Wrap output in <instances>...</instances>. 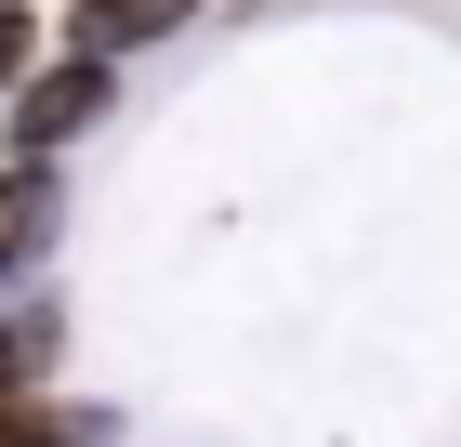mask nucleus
<instances>
[{
  "mask_svg": "<svg viewBox=\"0 0 461 447\" xmlns=\"http://www.w3.org/2000/svg\"><path fill=\"white\" fill-rule=\"evenodd\" d=\"M27 53H40V13H27V0H0V105L27 93Z\"/></svg>",
  "mask_w": 461,
  "mask_h": 447,
  "instance_id": "423d86ee",
  "label": "nucleus"
},
{
  "mask_svg": "<svg viewBox=\"0 0 461 447\" xmlns=\"http://www.w3.org/2000/svg\"><path fill=\"white\" fill-rule=\"evenodd\" d=\"M0 447H93V421H67V408H0Z\"/></svg>",
  "mask_w": 461,
  "mask_h": 447,
  "instance_id": "39448f33",
  "label": "nucleus"
},
{
  "mask_svg": "<svg viewBox=\"0 0 461 447\" xmlns=\"http://www.w3.org/2000/svg\"><path fill=\"white\" fill-rule=\"evenodd\" d=\"M67 355V303H14L0 316V408H40V369Z\"/></svg>",
  "mask_w": 461,
  "mask_h": 447,
  "instance_id": "20e7f679",
  "label": "nucleus"
},
{
  "mask_svg": "<svg viewBox=\"0 0 461 447\" xmlns=\"http://www.w3.org/2000/svg\"><path fill=\"white\" fill-rule=\"evenodd\" d=\"M67 237V172H0V290Z\"/></svg>",
  "mask_w": 461,
  "mask_h": 447,
  "instance_id": "f03ea898",
  "label": "nucleus"
},
{
  "mask_svg": "<svg viewBox=\"0 0 461 447\" xmlns=\"http://www.w3.org/2000/svg\"><path fill=\"white\" fill-rule=\"evenodd\" d=\"M93 105H106V67H93V53L53 67V79H27V93H14V172H40L67 132H93Z\"/></svg>",
  "mask_w": 461,
  "mask_h": 447,
  "instance_id": "f257e3e1",
  "label": "nucleus"
},
{
  "mask_svg": "<svg viewBox=\"0 0 461 447\" xmlns=\"http://www.w3.org/2000/svg\"><path fill=\"white\" fill-rule=\"evenodd\" d=\"M185 13H198V0H67V53L106 67V53H132V40H172Z\"/></svg>",
  "mask_w": 461,
  "mask_h": 447,
  "instance_id": "7ed1b4c3",
  "label": "nucleus"
}]
</instances>
